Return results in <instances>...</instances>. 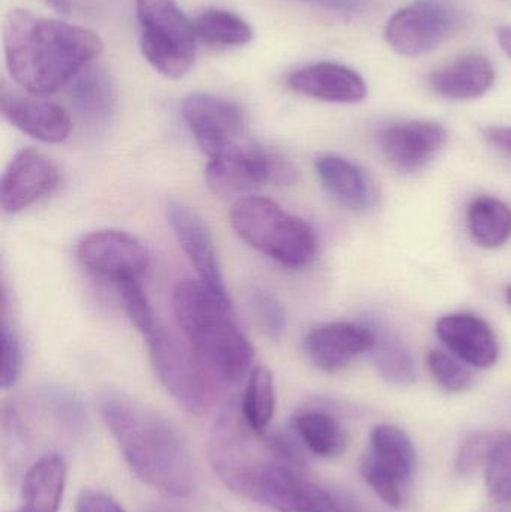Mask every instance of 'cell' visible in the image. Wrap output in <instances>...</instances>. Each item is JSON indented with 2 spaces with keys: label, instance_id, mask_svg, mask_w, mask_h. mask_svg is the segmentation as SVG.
Returning a JSON list of instances; mask_svg holds the SVG:
<instances>
[{
  "label": "cell",
  "instance_id": "obj_1",
  "mask_svg": "<svg viewBox=\"0 0 511 512\" xmlns=\"http://www.w3.org/2000/svg\"><path fill=\"white\" fill-rule=\"evenodd\" d=\"M6 68L12 80L36 96L53 95L102 51L92 30L12 9L3 23Z\"/></svg>",
  "mask_w": 511,
  "mask_h": 512
},
{
  "label": "cell",
  "instance_id": "obj_2",
  "mask_svg": "<svg viewBox=\"0 0 511 512\" xmlns=\"http://www.w3.org/2000/svg\"><path fill=\"white\" fill-rule=\"evenodd\" d=\"M102 420L132 471L153 489L188 498L195 489L191 454L170 421L122 393L102 394Z\"/></svg>",
  "mask_w": 511,
  "mask_h": 512
},
{
  "label": "cell",
  "instance_id": "obj_3",
  "mask_svg": "<svg viewBox=\"0 0 511 512\" xmlns=\"http://www.w3.org/2000/svg\"><path fill=\"white\" fill-rule=\"evenodd\" d=\"M173 312L183 337L207 372L224 387L236 384L251 369L254 348L233 318V309L197 280L174 288Z\"/></svg>",
  "mask_w": 511,
  "mask_h": 512
},
{
  "label": "cell",
  "instance_id": "obj_4",
  "mask_svg": "<svg viewBox=\"0 0 511 512\" xmlns=\"http://www.w3.org/2000/svg\"><path fill=\"white\" fill-rule=\"evenodd\" d=\"M230 224L246 245L284 267L299 270L317 256L318 239L311 225L269 198L237 201L231 207Z\"/></svg>",
  "mask_w": 511,
  "mask_h": 512
},
{
  "label": "cell",
  "instance_id": "obj_5",
  "mask_svg": "<svg viewBox=\"0 0 511 512\" xmlns=\"http://www.w3.org/2000/svg\"><path fill=\"white\" fill-rule=\"evenodd\" d=\"M143 339L153 370L170 396L192 414L209 411L222 385L207 372L188 343L180 342L161 321Z\"/></svg>",
  "mask_w": 511,
  "mask_h": 512
},
{
  "label": "cell",
  "instance_id": "obj_6",
  "mask_svg": "<svg viewBox=\"0 0 511 512\" xmlns=\"http://www.w3.org/2000/svg\"><path fill=\"white\" fill-rule=\"evenodd\" d=\"M141 53L168 78H182L197 57V33L176 0H135Z\"/></svg>",
  "mask_w": 511,
  "mask_h": 512
},
{
  "label": "cell",
  "instance_id": "obj_7",
  "mask_svg": "<svg viewBox=\"0 0 511 512\" xmlns=\"http://www.w3.org/2000/svg\"><path fill=\"white\" fill-rule=\"evenodd\" d=\"M467 21L456 0H414L390 18L386 39L398 53L420 56L461 32Z\"/></svg>",
  "mask_w": 511,
  "mask_h": 512
},
{
  "label": "cell",
  "instance_id": "obj_8",
  "mask_svg": "<svg viewBox=\"0 0 511 512\" xmlns=\"http://www.w3.org/2000/svg\"><path fill=\"white\" fill-rule=\"evenodd\" d=\"M206 182L219 197H231L257 186H290L297 182V170L278 153L249 140L230 155L212 159L206 167Z\"/></svg>",
  "mask_w": 511,
  "mask_h": 512
},
{
  "label": "cell",
  "instance_id": "obj_9",
  "mask_svg": "<svg viewBox=\"0 0 511 512\" xmlns=\"http://www.w3.org/2000/svg\"><path fill=\"white\" fill-rule=\"evenodd\" d=\"M183 119L201 152L212 161L248 143L245 111L221 96L191 93L183 99Z\"/></svg>",
  "mask_w": 511,
  "mask_h": 512
},
{
  "label": "cell",
  "instance_id": "obj_10",
  "mask_svg": "<svg viewBox=\"0 0 511 512\" xmlns=\"http://www.w3.org/2000/svg\"><path fill=\"white\" fill-rule=\"evenodd\" d=\"M77 259L87 273L116 285L140 279L150 264L146 246L120 230H99L84 236L77 246Z\"/></svg>",
  "mask_w": 511,
  "mask_h": 512
},
{
  "label": "cell",
  "instance_id": "obj_11",
  "mask_svg": "<svg viewBox=\"0 0 511 512\" xmlns=\"http://www.w3.org/2000/svg\"><path fill=\"white\" fill-rule=\"evenodd\" d=\"M167 219L180 248L194 265L200 282L225 306L233 309V301L228 294L216 254L215 242L206 222L195 210L182 203L168 204Z\"/></svg>",
  "mask_w": 511,
  "mask_h": 512
},
{
  "label": "cell",
  "instance_id": "obj_12",
  "mask_svg": "<svg viewBox=\"0 0 511 512\" xmlns=\"http://www.w3.org/2000/svg\"><path fill=\"white\" fill-rule=\"evenodd\" d=\"M57 165L36 149L15 153L6 165L0 182V209L3 215H17L29 209L59 186Z\"/></svg>",
  "mask_w": 511,
  "mask_h": 512
},
{
  "label": "cell",
  "instance_id": "obj_13",
  "mask_svg": "<svg viewBox=\"0 0 511 512\" xmlns=\"http://www.w3.org/2000/svg\"><path fill=\"white\" fill-rule=\"evenodd\" d=\"M375 330L353 322L317 325L303 340L308 360L321 372L335 373L350 366L357 357L371 352Z\"/></svg>",
  "mask_w": 511,
  "mask_h": 512
},
{
  "label": "cell",
  "instance_id": "obj_14",
  "mask_svg": "<svg viewBox=\"0 0 511 512\" xmlns=\"http://www.w3.org/2000/svg\"><path fill=\"white\" fill-rule=\"evenodd\" d=\"M387 161L401 171H417L426 167L447 143V131L440 123L408 120L392 123L377 135Z\"/></svg>",
  "mask_w": 511,
  "mask_h": 512
},
{
  "label": "cell",
  "instance_id": "obj_15",
  "mask_svg": "<svg viewBox=\"0 0 511 512\" xmlns=\"http://www.w3.org/2000/svg\"><path fill=\"white\" fill-rule=\"evenodd\" d=\"M0 111L9 125L41 143L60 144L71 134V116L53 102L3 92Z\"/></svg>",
  "mask_w": 511,
  "mask_h": 512
},
{
  "label": "cell",
  "instance_id": "obj_16",
  "mask_svg": "<svg viewBox=\"0 0 511 512\" xmlns=\"http://www.w3.org/2000/svg\"><path fill=\"white\" fill-rule=\"evenodd\" d=\"M441 342L464 363L488 369L500 355L497 336L488 322L470 313H452L437 322Z\"/></svg>",
  "mask_w": 511,
  "mask_h": 512
},
{
  "label": "cell",
  "instance_id": "obj_17",
  "mask_svg": "<svg viewBox=\"0 0 511 512\" xmlns=\"http://www.w3.org/2000/svg\"><path fill=\"white\" fill-rule=\"evenodd\" d=\"M293 92L320 101L356 104L368 96L365 80L348 66L320 62L303 66L288 77Z\"/></svg>",
  "mask_w": 511,
  "mask_h": 512
},
{
  "label": "cell",
  "instance_id": "obj_18",
  "mask_svg": "<svg viewBox=\"0 0 511 512\" xmlns=\"http://www.w3.org/2000/svg\"><path fill=\"white\" fill-rule=\"evenodd\" d=\"M71 104L83 128L102 134L116 117L117 89L113 77L102 66H86L71 86Z\"/></svg>",
  "mask_w": 511,
  "mask_h": 512
},
{
  "label": "cell",
  "instance_id": "obj_19",
  "mask_svg": "<svg viewBox=\"0 0 511 512\" xmlns=\"http://www.w3.org/2000/svg\"><path fill=\"white\" fill-rule=\"evenodd\" d=\"M318 179L333 200L354 212L374 209L380 200L374 179L356 162L344 156L326 155L315 159Z\"/></svg>",
  "mask_w": 511,
  "mask_h": 512
},
{
  "label": "cell",
  "instance_id": "obj_20",
  "mask_svg": "<svg viewBox=\"0 0 511 512\" xmlns=\"http://www.w3.org/2000/svg\"><path fill=\"white\" fill-rule=\"evenodd\" d=\"M495 81V68L483 54H464L429 75V87L437 95L467 101L485 95Z\"/></svg>",
  "mask_w": 511,
  "mask_h": 512
},
{
  "label": "cell",
  "instance_id": "obj_21",
  "mask_svg": "<svg viewBox=\"0 0 511 512\" xmlns=\"http://www.w3.org/2000/svg\"><path fill=\"white\" fill-rule=\"evenodd\" d=\"M68 465L60 454H45L24 475L21 505L15 512H59Z\"/></svg>",
  "mask_w": 511,
  "mask_h": 512
},
{
  "label": "cell",
  "instance_id": "obj_22",
  "mask_svg": "<svg viewBox=\"0 0 511 512\" xmlns=\"http://www.w3.org/2000/svg\"><path fill=\"white\" fill-rule=\"evenodd\" d=\"M366 456L392 474L402 486L410 483L416 465V453L411 439L398 427L387 424L375 427L371 433V448Z\"/></svg>",
  "mask_w": 511,
  "mask_h": 512
},
{
  "label": "cell",
  "instance_id": "obj_23",
  "mask_svg": "<svg viewBox=\"0 0 511 512\" xmlns=\"http://www.w3.org/2000/svg\"><path fill=\"white\" fill-rule=\"evenodd\" d=\"M467 227L473 242L485 249L506 245L511 237V210L498 198H476L468 206Z\"/></svg>",
  "mask_w": 511,
  "mask_h": 512
},
{
  "label": "cell",
  "instance_id": "obj_24",
  "mask_svg": "<svg viewBox=\"0 0 511 512\" xmlns=\"http://www.w3.org/2000/svg\"><path fill=\"white\" fill-rule=\"evenodd\" d=\"M297 438L311 453L320 457L339 456L347 438L341 423L323 409H303L294 417Z\"/></svg>",
  "mask_w": 511,
  "mask_h": 512
},
{
  "label": "cell",
  "instance_id": "obj_25",
  "mask_svg": "<svg viewBox=\"0 0 511 512\" xmlns=\"http://www.w3.org/2000/svg\"><path fill=\"white\" fill-rule=\"evenodd\" d=\"M276 394L272 373L267 367L258 366L249 375L240 414L249 429L258 435H264L275 415Z\"/></svg>",
  "mask_w": 511,
  "mask_h": 512
},
{
  "label": "cell",
  "instance_id": "obj_26",
  "mask_svg": "<svg viewBox=\"0 0 511 512\" xmlns=\"http://www.w3.org/2000/svg\"><path fill=\"white\" fill-rule=\"evenodd\" d=\"M371 352L378 373L386 381L396 385H410L416 381V361L395 334L375 330V345Z\"/></svg>",
  "mask_w": 511,
  "mask_h": 512
},
{
  "label": "cell",
  "instance_id": "obj_27",
  "mask_svg": "<svg viewBox=\"0 0 511 512\" xmlns=\"http://www.w3.org/2000/svg\"><path fill=\"white\" fill-rule=\"evenodd\" d=\"M194 27L200 41L219 47H239L254 36L248 21L227 9H207L198 15Z\"/></svg>",
  "mask_w": 511,
  "mask_h": 512
},
{
  "label": "cell",
  "instance_id": "obj_28",
  "mask_svg": "<svg viewBox=\"0 0 511 512\" xmlns=\"http://www.w3.org/2000/svg\"><path fill=\"white\" fill-rule=\"evenodd\" d=\"M486 487L497 502H511V433H500L485 463Z\"/></svg>",
  "mask_w": 511,
  "mask_h": 512
},
{
  "label": "cell",
  "instance_id": "obj_29",
  "mask_svg": "<svg viewBox=\"0 0 511 512\" xmlns=\"http://www.w3.org/2000/svg\"><path fill=\"white\" fill-rule=\"evenodd\" d=\"M117 288H119L120 300H122V306L129 321L143 337L159 322L152 304L147 300L138 280L119 283Z\"/></svg>",
  "mask_w": 511,
  "mask_h": 512
},
{
  "label": "cell",
  "instance_id": "obj_30",
  "mask_svg": "<svg viewBox=\"0 0 511 512\" xmlns=\"http://www.w3.org/2000/svg\"><path fill=\"white\" fill-rule=\"evenodd\" d=\"M428 366L438 384L447 391L461 393L473 384V373L446 352L437 349L429 352Z\"/></svg>",
  "mask_w": 511,
  "mask_h": 512
},
{
  "label": "cell",
  "instance_id": "obj_31",
  "mask_svg": "<svg viewBox=\"0 0 511 512\" xmlns=\"http://www.w3.org/2000/svg\"><path fill=\"white\" fill-rule=\"evenodd\" d=\"M251 307L266 336L272 340L281 339L287 325V318L278 298L267 289L257 288L251 292Z\"/></svg>",
  "mask_w": 511,
  "mask_h": 512
},
{
  "label": "cell",
  "instance_id": "obj_32",
  "mask_svg": "<svg viewBox=\"0 0 511 512\" xmlns=\"http://www.w3.org/2000/svg\"><path fill=\"white\" fill-rule=\"evenodd\" d=\"M2 369H0V385L2 390H9L17 384L23 370V348H21L20 337L15 333L14 328L9 327L6 319L3 318L2 333Z\"/></svg>",
  "mask_w": 511,
  "mask_h": 512
},
{
  "label": "cell",
  "instance_id": "obj_33",
  "mask_svg": "<svg viewBox=\"0 0 511 512\" xmlns=\"http://www.w3.org/2000/svg\"><path fill=\"white\" fill-rule=\"evenodd\" d=\"M362 474L374 492L393 508H399L404 501V487L392 474L384 471L371 457H363Z\"/></svg>",
  "mask_w": 511,
  "mask_h": 512
},
{
  "label": "cell",
  "instance_id": "obj_34",
  "mask_svg": "<svg viewBox=\"0 0 511 512\" xmlns=\"http://www.w3.org/2000/svg\"><path fill=\"white\" fill-rule=\"evenodd\" d=\"M498 435L500 433H479V435L467 439L459 450L458 459H456V469L459 474L468 475L480 466H485L489 454L494 450Z\"/></svg>",
  "mask_w": 511,
  "mask_h": 512
},
{
  "label": "cell",
  "instance_id": "obj_35",
  "mask_svg": "<svg viewBox=\"0 0 511 512\" xmlns=\"http://www.w3.org/2000/svg\"><path fill=\"white\" fill-rule=\"evenodd\" d=\"M75 512H125L110 496L99 492H86L80 496Z\"/></svg>",
  "mask_w": 511,
  "mask_h": 512
},
{
  "label": "cell",
  "instance_id": "obj_36",
  "mask_svg": "<svg viewBox=\"0 0 511 512\" xmlns=\"http://www.w3.org/2000/svg\"><path fill=\"white\" fill-rule=\"evenodd\" d=\"M315 8L326 11L339 12V14H359L368 9L371 0H297Z\"/></svg>",
  "mask_w": 511,
  "mask_h": 512
},
{
  "label": "cell",
  "instance_id": "obj_37",
  "mask_svg": "<svg viewBox=\"0 0 511 512\" xmlns=\"http://www.w3.org/2000/svg\"><path fill=\"white\" fill-rule=\"evenodd\" d=\"M485 135L495 147L511 155V128H503V126L488 128L485 131Z\"/></svg>",
  "mask_w": 511,
  "mask_h": 512
},
{
  "label": "cell",
  "instance_id": "obj_38",
  "mask_svg": "<svg viewBox=\"0 0 511 512\" xmlns=\"http://www.w3.org/2000/svg\"><path fill=\"white\" fill-rule=\"evenodd\" d=\"M497 39L501 48L506 51L507 56L511 59V27H500L497 30Z\"/></svg>",
  "mask_w": 511,
  "mask_h": 512
},
{
  "label": "cell",
  "instance_id": "obj_39",
  "mask_svg": "<svg viewBox=\"0 0 511 512\" xmlns=\"http://www.w3.org/2000/svg\"><path fill=\"white\" fill-rule=\"evenodd\" d=\"M51 8L56 9L60 14H68L69 9H71V3L69 0H45Z\"/></svg>",
  "mask_w": 511,
  "mask_h": 512
},
{
  "label": "cell",
  "instance_id": "obj_40",
  "mask_svg": "<svg viewBox=\"0 0 511 512\" xmlns=\"http://www.w3.org/2000/svg\"><path fill=\"white\" fill-rule=\"evenodd\" d=\"M506 297L507 301H509V303L511 304V285L509 286V288H507Z\"/></svg>",
  "mask_w": 511,
  "mask_h": 512
}]
</instances>
